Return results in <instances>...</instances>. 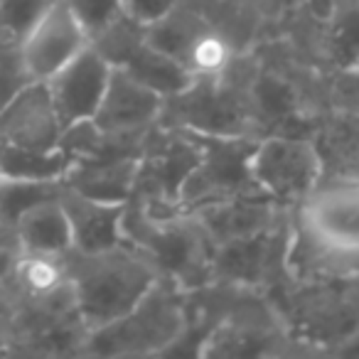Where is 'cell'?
Here are the masks:
<instances>
[{"label":"cell","instance_id":"1","mask_svg":"<svg viewBox=\"0 0 359 359\" xmlns=\"http://www.w3.org/2000/svg\"><path fill=\"white\" fill-rule=\"evenodd\" d=\"M67 273L86 330L109 325L128 313L163 276L158 266L128 241L91 254L72 249L67 254Z\"/></svg>","mask_w":359,"mask_h":359},{"label":"cell","instance_id":"2","mask_svg":"<svg viewBox=\"0 0 359 359\" xmlns=\"http://www.w3.org/2000/svg\"><path fill=\"white\" fill-rule=\"evenodd\" d=\"M187 325V293L160 276L158 283L121 318L89 330L81 354L89 357H143L168 354Z\"/></svg>","mask_w":359,"mask_h":359},{"label":"cell","instance_id":"3","mask_svg":"<svg viewBox=\"0 0 359 359\" xmlns=\"http://www.w3.org/2000/svg\"><path fill=\"white\" fill-rule=\"evenodd\" d=\"M278 285L280 323L300 342L323 344L332 352L359 330V278L290 280Z\"/></svg>","mask_w":359,"mask_h":359},{"label":"cell","instance_id":"4","mask_svg":"<svg viewBox=\"0 0 359 359\" xmlns=\"http://www.w3.org/2000/svg\"><path fill=\"white\" fill-rule=\"evenodd\" d=\"M158 123L197 135L256 138L251 126L249 86H236L229 79V69L212 76H195L182 91L168 96Z\"/></svg>","mask_w":359,"mask_h":359},{"label":"cell","instance_id":"5","mask_svg":"<svg viewBox=\"0 0 359 359\" xmlns=\"http://www.w3.org/2000/svg\"><path fill=\"white\" fill-rule=\"evenodd\" d=\"M249 170L254 185L280 207H298L323 180V160L308 135L256 138Z\"/></svg>","mask_w":359,"mask_h":359},{"label":"cell","instance_id":"6","mask_svg":"<svg viewBox=\"0 0 359 359\" xmlns=\"http://www.w3.org/2000/svg\"><path fill=\"white\" fill-rule=\"evenodd\" d=\"M197 138H200V160L180 195V210L185 215L210 202L224 200V197H234L241 192H261L254 185L249 170L256 138H249V135H234V138L197 135Z\"/></svg>","mask_w":359,"mask_h":359},{"label":"cell","instance_id":"7","mask_svg":"<svg viewBox=\"0 0 359 359\" xmlns=\"http://www.w3.org/2000/svg\"><path fill=\"white\" fill-rule=\"evenodd\" d=\"M288 241L290 226L280 229V222L246 239L215 246L212 254V278L215 283H231L241 288H264L271 280L283 285L278 276H288ZM290 278V276H288Z\"/></svg>","mask_w":359,"mask_h":359},{"label":"cell","instance_id":"8","mask_svg":"<svg viewBox=\"0 0 359 359\" xmlns=\"http://www.w3.org/2000/svg\"><path fill=\"white\" fill-rule=\"evenodd\" d=\"M165 96L145 86L128 72L114 67L104 99L94 114V123L109 138L143 140V135L160 121Z\"/></svg>","mask_w":359,"mask_h":359},{"label":"cell","instance_id":"9","mask_svg":"<svg viewBox=\"0 0 359 359\" xmlns=\"http://www.w3.org/2000/svg\"><path fill=\"white\" fill-rule=\"evenodd\" d=\"M111 72H114L111 62L89 42L74 60H69L50 79H45L65 128L79 121L94 118Z\"/></svg>","mask_w":359,"mask_h":359},{"label":"cell","instance_id":"10","mask_svg":"<svg viewBox=\"0 0 359 359\" xmlns=\"http://www.w3.org/2000/svg\"><path fill=\"white\" fill-rule=\"evenodd\" d=\"M295 219L327 241L359 246V177H323Z\"/></svg>","mask_w":359,"mask_h":359},{"label":"cell","instance_id":"11","mask_svg":"<svg viewBox=\"0 0 359 359\" xmlns=\"http://www.w3.org/2000/svg\"><path fill=\"white\" fill-rule=\"evenodd\" d=\"M89 45V35L65 0H57L20 42V55L32 79L45 81Z\"/></svg>","mask_w":359,"mask_h":359},{"label":"cell","instance_id":"12","mask_svg":"<svg viewBox=\"0 0 359 359\" xmlns=\"http://www.w3.org/2000/svg\"><path fill=\"white\" fill-rule=\"evenodd\" d=\"M60 114L45 81H30L0 111V140L13 148L52 150L62 138Z\"/></svg>","mask_w":359,"mask_h":359},{"label":"cell","instance_id":"13","mask_svg":"<svg viewBox=\"0 0 359 359\" xmlns=\"http://www.w3.org/2000/svg\"><path fill=\"white\" fill-rule=\"evenodd\" d=\"M278 202L266 197L264 192H241V195L210 202L190 212V217L205 231L212 246H222L273 226L278 222Z\"/></svg>","mask_w":359,"mask_h":359},{"label":"cell","instance_id":"14","mask_svg":"<svg viewBox=\"0 0 359 359\" xmlns=\"http://www.w3.org/2000/svg\"><path fill=\"white\" fill-rule=\"evenodd\" d=\"M60 202L69 217L76 251H104L123 244L126 202H104L86 197L72 187H62Z\"/></svg>","mask_w":359,"mask_h":359},{"label":"cell","instance_id":"15","mask_svg":"<svg viewBox=\"0 0 359 359\" xmlns=\"http://www.w3.org/2000/svg\"><path fill=\"white\" fill-rule=\"evenodd\" d=\"M323 177H359V114L332 109L313 126Z\"/></svg>","mask_w":359,"mask_h":359},{"label":"cell","instance_id":"16","mask_svg":"<svg viewBox=\"0 0 359 359\" xmlns=\"http://www.w3.org/2000/svg\"><path fill=\"white\" fill-rule=\"evenodd\" d=\"M15 231L22 244V251L65 256L74 249L69 217H67L60 197L42 202V205L32 207L30 212H25L15 222Z\"/></svg>","mask_w":359,"mask_h":359},{"label":"cell","instance_id":"17","mask_svg":"<svg viewBox=\"0 0 359 359\" xmlns=\"http://www.w3.org/2000/svg\"><path fill=\"white\" fill-rule=\"evenodd\" d=\"M69 283L67 273V254H35V251H22L13 269L8 285L15 293L18 303H30L47 295L57 293Z\"/></svg>","mask_w":359,"mask_h":359},{"label":"cell","instance_id":"18","mask_svg":"<svg viewBox=\"0 0 359 359\" xmlns=\"http://www.w3.org/2000/svg\"><path fill=\"white\" fill-rule=\"evenodd\" d=\"M62 187L65 182H55V180H25L0 175V219L15 224L32 207L57 200L62 195Z\"/></svg>","mask_w":359,"mask_h":359},{"label":"cell","instance_id":"19","mask_svg":"<svg viewBox=\"0 0 359 359\" xmlns=\"http://www.w3.org/2000/svg\"><path fill=\"white\" fill-rule=\"evenodd\" d=\"M69 165H72V160L67 158V153L62 148L30 150V148H13V145H6L0 175L62 182L67 170H69Z\"/></svg>","mask_w":359,"mask_h":359},{"label":"cell","instance_id":"20","mask_svg":"<svg viewBox=\"0 0 359 359\" xmlns=\"http://www.w3.org/2000/svg\"><path fill=\"white\" fill-rule=\"evenodd\" d=\"M325 55L337 74L359 67V3L339 8L330 18L325 32Z\"/></svg>","mask_w":359,"mask_h":359},{"label":"cell","instance_id":"21","mask_svg":"<svg viewBox=\"0 0 359 359\" xmlns=\"http://www.w3.org/2000/svg\"><path fill=\"white\" fill-rule=\"evenodd\" d=\"M57 0H0V47H18Z\"/></svg>","mask_w":359,"mask_h":359},{"label":"cell","instance_id":"22","mask_svg":"<svg viewBox=\"0 0 359 359\" xmlns=\"http://www.w3.org/2000/svg\"><path fill=\"white\" fill-rule=\"evenodd\" d=\"M30 81L35 79L27 72L20 47H0V111L6 109Z\"/></svg>","mask_w":359,"mask_h":359},{"label":"cell","instance_id":"23","mask_svg":"<svg viewBox=\"0 0 359 359\" xmlns=\"http://www.w3.org/2000/svg\"><path fill=\"white\" fill-rule=\"evenodd\" d=\"M121 8L130 20L148 27L168 15L172 8H177V0H121Z\"/></svg>","mask_w":359,"mask_h":359},{"label":"cell","instance_id":"24","mask_svg":"<svg viewBox=\"0 0 359 359\" xmlns=\"http://www.w3.org/2000/svg\"><path fill=\"white\" fill-rule=\"evenodd\" d=\"M332 109L359 114V67L337 74L332 89Z\"/></svg>","mask_w":359,"mask_h":359},{"label":"cell","instance_id":"25","mask_svg":"<svg viewBox=\"0 0 359 359\" xmlns=\"http://www.w3.org/2000/svg\"><path fill=\"white\" fill-rule=\"evenodd\" d=\"M22 254V244L18 239L15 224L0 219V280H8Z\"/></svg>","mask_w":359,"mask_h":359},{"label":"cell","instance_id":"26","mask_svg":"<svg viewBox=\"0 0 359 359\" xmlns=\"http://www.w3.org/2000/svg\"><path fill=\"white\" fill-rule=\"evenodd\" d=\"M20 354V342H18V330L11 318H0V357Z\"/></svg>","mask_w":359,"mask_h":359},{"label":"cell","instance_id":"27","mask_svg":"<svg viewBox=\"0 0 359 359\" xmlns=\"http://www.w3.org/2000/svg\"><path fill=\"white\" fill-rule=\"evenodd\" d=\"M18 308V298L8 280H0V318H11Z\"/></svg>","mask_w":359,"mask_h":359},{"label":"cell","instance_id":"28","mask_svg":"<svg viewBox=\"0 0 359 359\" xmlns=\"http://www.w3.org/2000/svg\"><path fill=\"white\" fill-rule=\"evenodd\" d=\"M332 352H337V354H352V357H359V330L352 334V337L344 339L342 344H337V347H334Z\"/></svg>","mask_w":359,"mask_h":359},{"label":"cell","instance_id":"29","mask_svg":"<svg viewBox=\"0 0 359 359\" xmlns=\"http://www.w3.org/2000/svg\"><path fill=\"white\" fill-rule=\"evenodd\" d=\"M3 153H6V143L0 140V168H3Z\"/></svg>","mask_w":359,"mask_h":359},{"label":"cell","instance_id":"30","mask_svg":"<svg viewBox=\"0 0 359 359\" xmlns=\"http://www.w3.org/2000/svg\"><path fill=\"white\" fill-rule=\"evenodd\" d=\"M285 3H288V6H293V3H298V0H285Z\"/></svg>","mask_w":359,"mask_h":359}]
</instances>
